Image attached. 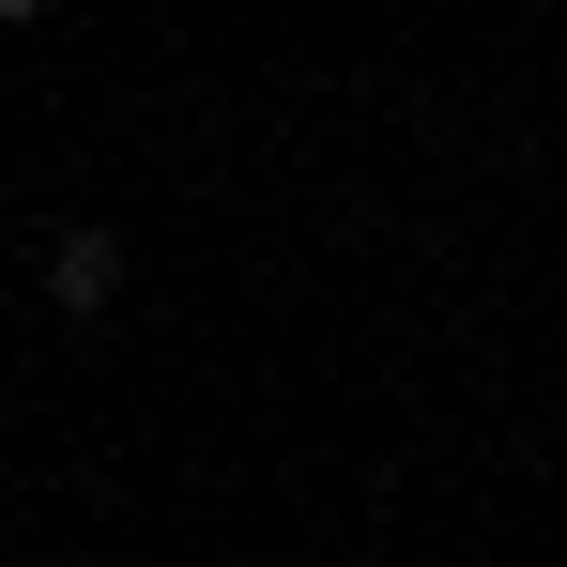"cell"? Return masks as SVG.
<instances>
[{"mask_svg":"<svg viewBox=\"0 0 567 567\" xmlns=\"http://www.w3.org/2000/svg\"><path fill=\"white\" fill-rule=\"evenodd\" d=\"M47 307H62V322H107V307H123V230H62V246H47Z\"/></svg>","mask_w":567,"mask_h":567,"instance_id":"obj_1","label":"cell"},{"mask_svg":"<svg viewBox=\"0 0 567 567\" xmlns=\"http://www.w3.org/2000/svg\"><path fill=\"white\" fill-rule=\"evenodd\" d=\"M16 16H47V0H0V31H16Z\"/></svg>","mask_w":567,"mask_h":567,"instance_id":"obj_2","label":"cell"}]
</instances>
